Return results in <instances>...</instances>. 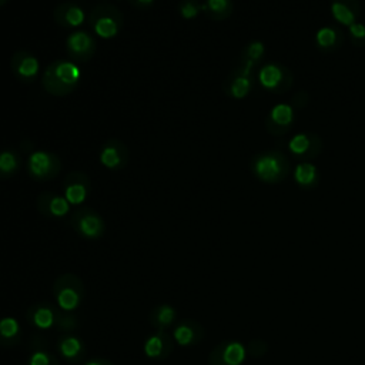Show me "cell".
Returning <instances> with one entry per match:
<instances>
[{
	"label": "cell",
	"instance_id": "obj_6",
	"mask_svg": "<svg viewBox=\"0 0 365 365\" xmlns=\"http://www.w3.org/2000/svg\"><path fill=\"white\" fill-rule=\"evenodd\" d=\"M73 230L84 240H98L106 232V222L103 217L90 207L78 208L73 212L70 218Z\"/></svg>",
	"mask_w": 365,
	"mask_h": 365
},
{
	"label": "cell",
	"instance_id": "obj_27",
	"mask_svg": "<svg viewBox=\"0 0 365 365\" xmlns=\"http://www.w3.org/2000/svg\"><path fill=\"white\" fill-rule=\"evenodd\" d=\"M201 10L205 11L210 19L221 21L231 16L234 3L232 0H205V3L201 4Z\"/></svg>",
	"mask_w": 365,
	"mask_h": 365
},
{
	"label": "cell",
	"instance_id": "obj_36",
	"mask_svg": "<svg viewBox=\"0 0 365 365\" xmlns=\"http://www.w3.org/2000/svg\"><path fill=\"white\" fill-rule=\"evenodd\" d=\"M83 365H114V364L106 358H90Z\"/></svg>",
	"mask_w": 365,
	"mask_h": 365
},
{
	"label": "cell",
	"instance_id": "obj_21",
	"mask_svg": "<svg viewBox=\"0 0 365 365\" xmlns=\"http://www.w3.org/2000/svg\"><path fill=\"white\" fill-rule=\"evenodd\" d=\"M37 210L43 217L61 218L68 214L70 202L63 195L51 191H43L37 197Z\"/></svg>",
	"mask_w": 365,
	"mask_h": 365
},
{
	"label": "cell",
	"instance_id": "obj_34",
	"mask_svg": "<svg viewBox=\"0 0 365 365\" xmlns=\"http://www.w3.org/2000/svg\"><path fill=\"white\" fill-rule=\"evenodd\" d=\"M267 352H268V345L262 339H252L247 346V354H250L254 358H261Z\"/></svg>",
	"mask_w": 365,
	"mask_h": 365
},
{
	"label": "cell",
	"instance_id": "obj_15",
	"mask_svg": "<svg viewBox=\"0 0 365 365\" xmlns=\"http://www.w3.org/2000/svg\"><path fill=\"white\" fill-rule=\"evenodd\" d=\"M205 336V328L197 319L185 318L175 322L173 328V339L180 346H194L201 344Z\"/></svg>",
	"mask_w": 365,
	"mask_h": 365
},
{
	"label": "cell",
	"instance_id": "obj_2",
	"mask_svg": "<svg viewBox=\"0 0 365 365\" xmlns=\"http://www.w3.org/2000/svg\"><path fill=\"white\" fill-rule=\"evenodd\" d=\"M250 168L252 174L265 184H278L289 174L287 157L277 150L255 154L250 163Z\"/></svg>",
	"mask_w": 365,
	"mask_h": 365
},
{
	"label": "cell",
	"instance_id": "obj_8",
	"mask_svg": "<svg viewBox=\"0 0 365 365\" xmlns=\"http://www.w3.org/2000/svg\"><path fill=\"white\" fill-rule=\"evenodd\" d=\"M255 66L250 63H238V66L227 76L222 90L224 93L235 100L245 98L252 90V68Z\"/></svg>",
	"mask_w": 365,
	"mask_h": 365
},
{
	"label": "cell",
	"instance_id": "obj_28",
	"mask_svg": "<svg viewBox=\"0 0 365 365\" xmlns=\"http://www.w3.org/2000/svg\"><path fill=\"white\" fill-rule=\"evenodd\" d=\"M21 167L20 154L14 150L0 151V180L11 178Z\"/></svg>",
	"mask_w": 365,
	"mask_h": 365
},
{
	"label": "cell",
	"instance_id": "obj_20",
	"mask_svg": "<svg viewBox=\"0 0 365 365\" xmlns=\"http://www.w3.org/2000/svg\"><path fill=\"white\" fill-rule=\"evenodd\" d=\"M53 20L63 29H77L86 21V13L77 3L64 1L53 9Z\"/></svg>",
	"mask_w": 365,
	"mask_h": 365
},
{
	"label": "cell",
	"instance_id": "obj_18",
	"mask_svg": "<svg viewBox=\"0 0 365 365\" xmlns=\"http://www.w3.org/2000/svg\"><path fill=\"white\" fill-rule=\"evenodd\" d=\"M57 352L68 364H80L86 358V344L74 332H63L57 339Z\"/></svg>",
	"mask_w": 365,
	"mask_h": 365
},
{
	"label": "cell",
	"instance_id": "obj_10",
	"mask_svg": "<svg viewBox=\"0 0 365 365\" xmlns=\"http://www.w3.org/2000/svg\"><path fill=\"white\" fill-rule=\"evenodd\" d=\"M66 51L68 57L76 63H87L96 53L97 43L94 37L84 31V30H76L73 31L67 40H66Z\"/></svg>",
	"mask_w": 365,
	"mask_h": 365
},
{
	"label": "cell",
	"instance_id": "obj_29",
	"mask_svg": "<svg viewBox=\"0 0 365 365\" xmlns=\"http://www.w3.org/2000/svg\"><path fill=\"white\" fill-rule=\"evenodd\" d=\"M264 54H265V44L261 40H251L242 48L240 61L257 66L261 61V58L264 57Z\"/></svg>",
	"mask_w": 365,
	"mask_h": 365
},
{
	"label": "cell",
	"instance_id": "obj_4",
	"mask_svg": "<svg viewBox=\"0 0 365 365\" xmlns=\"http://www.w3.org/2000/svg\"><path fill=\"white\" fill-rule=\"evenodd\" d=\"M87 23L100 38H111L121 31L124 17L115 6L100 4L91 9Z\"/></svg>",
	"mask_w": 365,
	"mask_h": 365
},
{
	"label": "cell",
	"instance_id": "obj_17",
	"mask_svg": "<svg viewBox=\"0 0 365 365\" xmlns=\"http://www.w3.org/2000/svg\"><path fill=\"white\" fill-rule=\"evenodd\" d=\"M322 140L315 133H298L288 141V151L298 158H314L321 153Z\"/></svg>",
	"mask_w": 365,
	"mask_h": 365
},
{
	"label": "cell",
	"instance_id": "obj_26",
	"mask_svg": "<svg viewBox=\"0 0 365 365\" xmlns=\"http://www.w3.org/2000/svg\"><path fill=\"white\" fill-rule=\"evenodd\" d=\"M294 181L301 188H312L319 181V173L318 168L308 161L299 163L294 170Z\"/></svg>",
	"mask_w": 365,
	"mask_h": 365
},
{
	"label": "cell",
	"instance_id": "obj_9",
	"mask_svg": "<svg viewBox=\"0 0 365 365\" xmlns=\"http://www.w3.org/2000/svg\"><path fill=\"white\" fill-rule=\"evenodd\" d=\"M247 348L235 339H225L217 344L208 354V365H242Z\"/></svg>",
	"mask_w": 365,
	"mask_h": 365
},
{
	"label": "cell",
	"instance_id": "obj_22",
	"mask_svg": "<svg viewBox=\"0 0 365 365\" xmlns=\"http://www.w3.org/2000/svg\"><path fill=\"white\" fill-rule=\"evenodd\" d=\"M361 13L359 0H332L331 1V14L342 26L349 27L358 21Z\"/></svg>",
	"mask_w": 365,
	"mask_h": 365
},
{
	"label": "cell",
	"instance_id": "obj_19",
	"mask_svg": "<svg viewBox=\"0 0 365 365\" xmlns=\"http://www.w3.org/2000/svg\"><path fill=\"white\" fill-rule=\"evenodd\" d=\"M26 318L38 331H47L56 327L57 319V305L48 302H37L27 308Z\"/></svg>",
	"mask_w": 365,
	"mask_h": 365
},
{
	"label": "cell",
	"instance_id": "obj_14",
	"mask_svg": "<svg viewBox=\"0 0 365 365\" xmlns=\"http://www.w3.org/2000/svg\"><path fill=\"white\" fill-rule=\"evenodd\" d=\"M295 118V108L288 103H277L269 110L265 118V128L269 134L282 135L285 134Z\"/></svg>",
	"mask_w": 365,
	"mask_h": 365
},
{
	"label": "cell",
	"instance_id": "obj_33",
	"mask_svg": "<svg viewBox=\"0 0 365 365\" xmlns=\"http://www.w3.org/2000/svg\"><path fill=\"white\" fill-rule=\"evenodd\" d=\"M349 36L352 38V44L355 47H364L365 46V24L361 21H355L348 27Z\"/></svg>",
	"mask_w": 365,
	"mask_h": 365
},
{
	"label": "cell",
	"instance_id": "obj_12",
	"mask_svg": "<svg viewBox=\"0 0 365 365\" xmlns=\"http://www.w3.org/2000/svg\"><path fill=\"white\" fill-rule=\"evenodd\" d=\"M91 190L90 178L83 171H71L63 180V197L71 205H80L86 201Z\"/></svg>",
	"mask_w": 365,
	"mask_h": 365
},
{
	"label": "cell",
	"instance_id": "obj_11",
	"mask_svg": "<svg viewBox=\"0 0 365 365\" xmlns=\"http://www.w3.org/2000/svg\"><path fill=\"white\" fill-rule=\"evenodd\" d=\"M10 68L19 81L31 83L38 77L40 61L33 53L27 50H17L10 58Z\"/></svg>",
	"mask_w": 365,
	"mask_h": 365
},
{
	"label": "cell",
	"instance_id": "obj_16",
	"mask_svg": "<svg viewBox=\"0 0 365 365\" xmlns=\"http://www.w3.org/2000/svg\"><path fill=\"white\" fill-rule=\"evenodd\" d=\"M174 339L165 329H155L143 344V352L147 358L163 361L168 358L174 349Z\"/></svg>",
	"mask_w": 365,
	"mask_h": 365
},
{
	"label": "cell",
	"instance_id": "obj_3",
	"mask_svg": "<svg viewBox=\"0 0 365 365\" xmlns=\"http://www.w3.org/2000/svg\"><path fill=\"white\" fill-rule=\"evenodd\" d=\"M53 297L57 308L66 312H74L84 301L86 288L76 274H61L53 282Z\"/></svg>",
	"mask_w": 365,
	"mask_h": 365
},
{
	"label": "cell",
	"instance_id": "obj_7",
	"mask_svg": "<svg viewBox=\"0 0 365 365\" xmlns=\"http://www.w3.org/2000/svg\"><path fill=\"white\" fill-rule=\"evenodd\" d=\"M258 81L262 88L272 93H284L287 91L292 81L294 76L288 67L281 63H265L258 71Z\"/></svg>",
	"mask_w": 365,
	"mask_h": 365
},
{
	"label": "cell",
	"instance_id": "obj_31",
	"mask_svg": "<svg viewBox=\"0 0 365 365\" xmlns=\"http://www.w3.org/2000/svg\"><path fill=\"white\" fill-rule=\"evenodd\" d=\"M78 325L77 317L73 312H66L57 308V319H56V328L61 332H73Z\"/></svg>",
	"mask_w": 365,
	"mask_h": 365
},
{
	"label": "cell",
	"instance_id": "obj_32",
	"mask_svg": "<svg viewBox=\"0 0 365 365\" xmlns=\"http://www.w3.org/2000/svg\"><path fill=\"white\" fill-rule=\"evenodd\" d=\"M201 11V4L198 0H181L178 4V13L185 20H192Z\"/></svg>",
	"mask_w": 365,
	"mask_h": 365
},
{
	"label": "cell",
	"instance_id": "obj_5",
	"mask_svg": "<svg viewBox=\"0 0 365 365\" xmlns=\"http://www.w3.org/2000/svg\"><path fill=\"white\" fill-rule=\"evenodd\" d=\"M26 170L29 177L34 181H50L58 175L61 170V160L57 154L50 151H34L27 158Z\"/></svg>",
	"mask_w": 365,
	"mask_h": 365
},
{
	"label": "cell",
	"instance_id": "obj_25",
	"mask_svg": "<svg viewBox=\"0 0 365 365\" xmlns=\"http://www.w3.org/2000/svg\"><path fill=\"white\" fill-rule=\"evenodd\" d=\"M177 318H178L177 309L170 304H161L154 307L148 315L150 324L155 329H167L168 327L177 322Z\"/></svg>",
	"mask_w": 365,
	"mask_h": 365
},
{
	"label": "cell",
	"instance_id": "obj_24",
	"mask_svg": "<svg viewBox=\"0 0 365 365\" xmlns=\"http://www.w3.org/2000/svg\"><path fill=\"white\" fill-rule=\"evenodd\" d=\"M344 41L342 33L332 26H324L315 33V44L321 51L329 53L341 47Z\"/></svg>",
	"mask_w": 365,
	"mask_h": 365
},
{
	"label": "cell",
	"instance_id": "obj_23",
	"mask_svg": "<svg viewBox=\"0 0 365 365\" xmlns=\"http://www.w3.org/2000/svg\"><path fill=\"white\" fill-rule=\"evenodd\" d=\"M21 327L14 317H1L0 318V346L11 348L20 344L21 341Z\"/></svg>",
	"mask_w": 365,
	"mask_h": 365
},
{
	"label": "cell",
	"instance_id": "obj_37",
	"mask_svg": "<svg viewBox=\"0 0 365 365\" xmlns=\"http://www.w3.org/2000/svg\"><path fill=\"white\" fill-rule=\"evenodd\" d=\"M7 1H9V0H0V7H1V6H4Z\"/></svg>",
	"mask_w": 365,
	"mask_h": 365
},
{
	"label": "cell",
	"instance_id": "obj_35",
	"mask_svg": "<svg viewBox=\"0 0 365 365\" xmlns=\"http://www.w3.org/2000/svg\"><path fill=\"white\" fill-rule=\"evenodd\" d=\"M127 1L135 9H148L154 3V0H127Z\"/></svg>",
	"mask_w": 365,
	"mask_h": 365
},
{
	"label": "cell",
	"instance_id": "obj_30",
	"mask_svg": "<svg viewBox=\"0 0 365 365\" xmlns=\"http://www.w3.org/2000/svg\"><path fill=\"white\" fill-rule=\"evenodd\" d=\"M26 365H60V364L54 354L46 349L37 348L27 356Z\"/></svg>",
	"mask_w": 365,
	"mask_h": 365
},
{
	"label": "cell",
	"instance_id": "obj_13",
	"mask_svg": "<svg viewBox=\"0 0 365 365\" xmlns=\"http://www.w3.org/2000/svg\"><path fill=\"white\" fill-rule=\"evenodd\" d=\"M98 160L108 170H123L130 161L128 147L118 138H108L100 150Z\"/></svg>",
	"mask_w": 365,
	"mask_h": 365
},
{
	"label": "cell",
	"instance_id": "obj_1",
	"mask_svg": "<svg viewBox=\"0 0 365 365\" xmlns=\"http://www.w3.org/2000/svg\"><path fill=\"white\" fill-rule=\"evenodd\" d=\"M81 80V71L78 66L67 60H54L43 71L41 86L43 88L56 97L70 94L77 88Z\"/></svg>",
	"mask_w": 365,
	"mask_h": 365
}]
</instances>
